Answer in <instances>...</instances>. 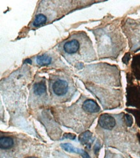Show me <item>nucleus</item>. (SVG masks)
Instances as JSON below:
<instances>
[{
    "label": "nucleus",
    "instance_id": "obj_10",
    "mask_svg": "<svg viewBox=\"0 0 140 158\" xmlns=\"http://www.w3.org/2000/svg\"><path fill=\"white\" fill-rule=\"evenodd\" d=\"M61 148L65 150L68 152H74V153H78L79 149L76 148L74 146H72L70 143H64L61 145Z\"/></svg>",
    "mask_w": 140,
    "mask_h": 158
},
{
    "label": "nucleus",
    "instance_id": "obj_6",
    "mask_svg": "<svg viewBox=\"0 0 140 158\" xmlns=\"http://www.w3.org/2000/svg\"><path fill=\"white\" fill-rule=\"evenodd\" d=\"M14 145V141L12 138L1 137L0 139V147L1 149H8L12 147Z\"/></svg>",
    "mask_w": 140,
    "mask_h": 158
},
{
    "label": "nucleus",
    "instance_id": "obj_2",
    "mask_svg": "<svg viewBox=\"0 0 140 158\" xmlns=\"http://www.w3.org/2000/svg\"><path fill=\"white\" fill-rule=\"evenodd\" d=\"M68 88V83L63 80H58L54 83L53 90L56 95H64L67 92Z\"/></svg>",
    "mask_w": 140,
    "mask_h": 158
},
{
    "label": "nucleus",
    "instance_id": "obj_9",
    "mask_svg": "<svg viewBox=\"0 0 140 158\" xmlns=\"http://www.w3.org/2000/svg\"><path fill=\"white\" fill-rule=\"evenodd\" d=\"M34 93L36 95H41L45 93L46 90V86L43 82H38L34 85Z\"/></svg>",
    "mask_w": 140,
    "mask_h": 158
},
{
    "label": "nucleus",
    "instance_id": "obj_11",
    "mask_svg": "<svg viewBox=\"0 0 140 158\" xmlns=\"http://www.w3.org/2000/svg\"><path fill=\"white\" fill-rule=\"evenodd\" d=\"M125 121H126V123H127V126L128 127H130L132 126V123H133L132 117L130 115L127 114V115H125Z\"/></svg>",
    "mask_w": 140,
    "mask_h": 158
},
{
    "label": "nucleus",
    "instance_id": "obj_13",
    "mask_svg": "<svg viewBox=\"0 0 140 158\" xmlns=\"http://www.w3.org/2000/svg\"><path fill=\"white\" fill-rule=\"evenodd\" d=\"M75 139L76 135L72 134H65L64 135V139Z\"/></svg>",
    "mask_w": 140,
    "mask_h": 158
},
{
    "label": "nucleus",
    "instance_id": "obj_7",
    "mask_svg": "<svg viewBox=\"0 0 140 158\" xmlns=\"http://www.w3.org/2000/svg\"><path fill=\"white\" fill-rule=\"evenodd\" d=\"M37 63L41 66L48 65L51 63L52 59L46 55H43L41 56H38L36 59Z\"/></svg>",
    "mask_w": 140,
    "mask_h": 158
},
{
    "label": "nucleus",
    "instance_id": "obj_12",
    "mask_svg": "<svg viewBox=\"0 0 140 158\" xmlns=\"http://www.w3.org/2000/svg\"><path fill=\"white\" fill-rule=\"evenodd\" d=\"M78 153L80 154L81 155V156H82V157H83V158H90V157L89 156V155L85 151L83 150L79 149Z\"/></svg>",
    "mask_w": 140,
    "mask_h": 158
},
{
    "label": "nucleus",
    "instance_id": "obj_3",
    "mask_svg": "<svg viewBox=\"0 0 140 158\" xmlns=\"http://www.w3.org/2000/svg\"><path fill=\"white\" fill-rule=\"evenodd\" d=\"M79 139L82 145L86 146L88 148L90 149L91 147L92 143L94 141V138L92 137V134L91 132L86 131L79 135Z\"/></svg>",
    "mask_w": 140,
    "mask_h": 158
},
{
    "label": "nucleus",
    "instance_id": "obj_8",
    "mask_svg": "<svg viewBox=\"0 0 140 158\" xmlns=\"http://www.w3.org/2000/svg\"><path fill=\"white\" fill-rule=\"evenodd\" d=\"M46 20H47V18L45 15L43 14H39L36 16L35 20L33 22V25L35 27L42 26V25L46 23Z\"/></svg>",
    "mask_w": 140,
    "mask_h": 158
},
{
    "label": "nucleus",
    "instance_id": "obj_4",
    "mask_svg": "<svg viewBox=\"0 0 140 158\" xmlns=\"http://www.w3.org/2000/svg\"><path fill=\"white\" fill-rule=\"evenodd\" d=\"M83 109L89 113H96L100 110L98 104L93 100H87L83 104Z\"/></svg>",
    "mask_w": 140,
    "mask_h": 158
},
{
    "label": "nucleus",
    "instance_id": "obj_5",
    "mask_svg": "<svg viewBox=\"0 0 140 158\" xmlns=\"http://www.w3.org/2000/svg\"><path fill=\"white\" fill-rule=\"evenodd\" d=\"M65 51L68 54L75 53L79 48V43L78 40H72L65 43L64 46Z\"/></svg>",
    "mask_w": 140,
    "mask_h": 158
},
{
    "label": "nucleus",
    "instance_id": "obj_14",
    "mask_svg": "<svg viewBox=\"0 0 140 158\" xmlns=\"http://www.w3.org/2000/svg\"><path fill=\"white\" fill-rule=\"evenodd\" d=\"M25 63H30V64H31L32 61L31 59H27L25 61Z\"/></svg>",
    "mask_w": 140,
    "mask_h": 158
},
{
    "label": "nucleus",
    "instance_id": "obj_1",
    "mask_svg": "<svg viewBox=\"0 0 140 158\" xmlns=\"http://www.w3.org/2000/svg\"><path fill=\"white\" fill-rule=\"evenodd\" d=\"M99 124L103 128L111 130L116 125V121L112 116L105 113L100 117Z\"/></svg>",
    "mask_w": 140,
    "mask_h": 158
},
{
    "label": "nucleus",
    "instance_id": "obj_15",
    "mask_svg": "<svg viewBox=\"0 0 140 158\" xmlns=\"http://www.w3.org/2000/svg\"><path fill=\"white\" fill-rule=\"evenodd\" d=\"M27 158H36V157H27Z\"/></svg>",
    "mask_w": 140,
    "mask_h": 158
}]
</instances>
